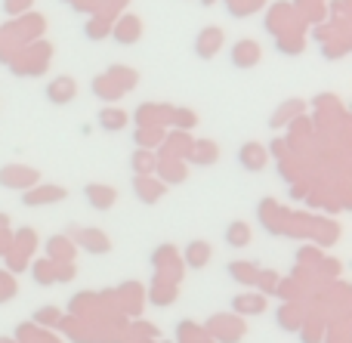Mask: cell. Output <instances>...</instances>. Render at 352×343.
Segmentation results:
<instances>
[{"label": "cell", "instance_id": "1", "mask_svg": "<svg viewBox=\"0 0 352 343\" xmlns=\"http://www.w3.org/2000/svg\"><path fill=\"white\" fill-rule=\"evenodd\" d=\"M260 59V47L256 43H241V47H235V62L238 65H254V62Z\"/></svg>", "mask_w": 352, "mask_h": 343}]
</instances>
